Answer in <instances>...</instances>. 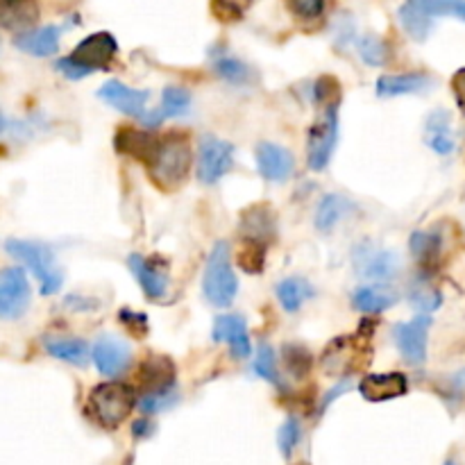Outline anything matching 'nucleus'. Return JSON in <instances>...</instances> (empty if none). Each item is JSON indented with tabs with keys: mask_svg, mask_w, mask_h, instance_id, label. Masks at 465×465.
<instances>
[{
	"mask_svg": "<svg viewBox=\"0 0 465 465\" xmlns=\"http://www.w3.org/2000/svg\"><path fill=\"white\" fill-rule=\"evenodd\" d=\"M191 163H193V150H191L189 139L177 132H168V134L157 136V145L145 162V168L159 189L175 191L189 177Z\"/></svg>",
	"mask_w": 465,
	"mask_h": 465,
	"instance_id": "nucleus-1",
	"label": "nucleus"
},
{
	"mask_svg": "<svg viewBox=\"0 0 465 465\" xmlns=\"http://www.w3.org/2000/svg\"><path fill=\"white\" fill-rule=\"evenodd\" d=\"M136 404L134 389L123 381H103L95 386L86 400V413L104 430H116L125 418H130Z\"/></svg>",
	"mask_w": 465,
	"mask_h": 465,
	"instance_id": "nucleus-2",
	"label": "nucleus"
},
{
	"mask_svg": "<svg viewBox=\"0 0 465 465\" xmlns=\"http://www.w3.org/2000/svg\"><path fill=\"white\" fill-rule=\"evenodd\" d=\"M203 291L204 298L213 304V307H232L239 293V280H236L234 271H232V254L230 245L225 241H218L212 248L204 266L203 275Z\"/></svg>",
	"mask_w": 465,
	"mask_h": 465,
	"instance_id": "nucleus-3",
	"label": "nucleus"
},
{
	"mask_svg": "<svg viewBox=\"0 0 465 465\" xmlns=\"http://www.w3.org/2000/svg\"><path fill=\"white\" fill-rule=\"evenodd\" d=\"M5 248H7V252L12 254V257H16L18 262H23L32 272H35V277L41 284V293L53 295L62 289V268L57 266L53 250H50L48 245L39 243V241L9 239L7 243H5Z\"/></svg>",
	"mask_w": 465,
	"mask_h": 465,
	"instance_id": "nucleus-4",
	"label": "nucleus"
},
{
	"mask_svg": "<svg viewBox=\"0 0 465 465\" xmlns=\"http://www.w3.org/2000/svg\"><path fill=\"white\" fill-rule=\"evenodd\" d=\"M336 141H339V104H327L309 130L307 162L312 171H325L334 154Z\"/></svg>",
	"mask_w": 465,
	"mask_h": 465,
	"instance_id": "nucleus-5",
	"label": "nucleus"
},
{
	"mask_svg": "<svg viewBox=\"0 0 465 465\" xmlns=\"http://www.w3.org/2000/svg\"><path fill=\"white\" fill-rule=\"evenodd\" d=\"M234 166V145L225 139L207 134L198 148V177L203 184H216Z\"/></svg>",
	"mask_w": 465,
	"mask_h": 465,
	"instance_id": "nucleus-6",
	"label": "nucleus"
},
{
	"mask_svg": "<svg viewBox=\"0 0 465 465\" xmlns=\"http://www.w3.org/2000/svg\"><path fill=\"white\" fill-rule=\"evenodd\" d=\"M30 282L21 268H5L0 271V318L16 321L30 307Z\"/></svg>",
	"mask_w": 465,
	"mask_h": 465,
	"instance_id": "nucleus-7",
	"label": "nucleus"
},
{
	"mask_svg": "<svg viewBox=\"0 0 465 465\" xmlns=\"http://www.w3.org/2000/svg\"><path fill=\"white\" fill-rule=\"evenodd\" d=\"M363 348H366V343L359 334L334 339L322 354V368H325L327 375H345V372L363 368L371 357V354H363Z\"/></svg>",
	"mask_w": 465,
	"mask_h": 465,
	"instance_id": "nucleus-8",
	"label": "nucleus"
},
{
	"mask_svg": "<svg viewBox=\"0 0 465 465\" xmlns=\"http://www.w3.org/2000/svg\"><path fill=\"white\" fill-rule=\"evenodd\" d=\"M431 318L420 313L413 321L400 322L393 330L395 343H398L400 354L413 366H422L427 361V339H430Z\"/></svg>",
	"mask_w": 465,
	"mask_h": 465,
	"instance_id": "nucleus-9",
	"label": "nucleus"
},
{
	"mask_svg": "<svg viewBox=\"0 0 465 465\" xmlns=\"http://www.w3.org/2000/svg\"><path fill=\"white\" fill-rule=\"evenodd\" d=\"M116 39L109 32H95V35H89L75 45L71 59L94 73L98 68H107L114 62V57H116Z\"/></svg>",
	"mask_w": 465,
	"mask_h": 465,
	"instance_id": "nucleus-10",
	"label": "nucleus"
},
{
	"mask_svg": "<svg viewBox=\"0 0 465 465\" xmlns=\"http://www.w3.org/2000/svg\"><path fill=\"white\" fill-rule=\"evenodd\" d=\"M239 234L243 239V243H254L268 248V243H272L277 236V221L272 209L268 204H254V207H250L241 216Z\"/></svg>",
	"mask_w": 465,
	"mask_h": 465,
	"instance_id": "nucleus-11",
	"label": "nucleus"
},
{
	"mask_svg": "<svg viewBox=\"0 0 465 465\" xmlns=\"http://www.w3.org/2000/svg\"><path fill=\"white\" fill-rule=\"evenodd\" d=\"M98 95L107 104L116 107L118 112L127 114V116L145 118V114H148V100H150L148 91L132 89V86L123 84V82L109 80L100 86Z\"/></svg>",
	"mask_w": 465,
	"mask_h": 465,
	"instance_id": "nucleus-12",
	"label": "nucleus"
},
{
	"mask_svg": "<svg viewBox=\"0 0 465 465\" xmlns=\"http://www.w3.org/2000/svg\"><path fill=\"white\" fill-rule=\"evenodd\" d=\"M91 357H94L95 368H98V372L103 377H118L132 363L130 348L121 339H116V336H103L94 345Z\"/></svg>",
	"mask_w": 465,
	"mask_h": 465,
	"instance_id": "nucleus-13",
	"label": "nucleus"
},
{
	"mask_svg": "<svg viewBox=\"0 0 465 465\" xmlns=\"http://www.w3.org/2000/svg\"><path fill=\"white\" fill-rule=\"evenodd\" d=\"M139 386H143V395L173 393L175 386V366L168 357H150L139 368Z\"/></svg>",
	"mask_w": 465,
	"mask_h": 465,
	"instance_id": "nucleus-14",
	"label": "nucleus"
},
{
	"mask_svg": "<svg viewBox=\"0 0 465 465\" xmlns=\"http://www.w3.org/2000/svg\"><path fill=\"white\" fill-rule=\"evenodd\" d=\"M257 168L263 180L284 182L293 175L295 159L291 150L282 148L277 143H259L257 145Z\"/></svg>",
	"mask_w": 465,
	"mask_h": 465,
	"instance_id": "nucleus-15",
	"label": "nucleus"
},
{
	"mask_svg": "<svg viewBox=\"0 0 465 465\" xmlns=\"http://www.w3.org/2000/svg\"><path fill=\"white\" fill-rule=\"evenodd\" d=\"M409 391V381L402 372H381V375H368L359 381V393L368 402H389V400L402 398Z\"/></svg>",
	"mask_w": 465,
	"mask_h": 465,
	"instance_id": "nucleus-16",
	"label": "nucleus"
},
{
	"mask_svg": "<svg viewBox=\"0 0 465 465\" xmlns=\"http://www.w3.org/2000/svg\"><path fill=\"white\" fill-rule=\"evenodd\" d=\"M213 341L218 343L230 345L232 357L245 359L250 357V336H248V325H245L243 316H236V313H225V316H218L213 322Z\"/></svg>",
	"mask_w": 465,
	"mask_h": 465,
	"instance_id": "nucleus-17",
	"label": "nucleus"
},
{
	"mask_svg": "<svg viewBox=\"0 0 465 465\" xmlns=\"http://www.w3.org/2000/svg\"><path fill=\"white\" fill-rule=\"evenodd\" d=\"M434 84L427 73H395V75H381L377 80L375 91L381 98H398V95L422 94Z\"/></svg>",
	"mask_w": 465,
	"mask_h": 465,
	"instance_id": "nucleus-18",
	"label": "nucleus"
},
{
	"mask_svg": "<svg viewBox=\"0 0 465 465\" xmlns=\"http://www.w3.org/2000/svg\"><path fill=\"white\" fill-rule=\"evenodd\" d=\"M127 263H130V271L132 275H134V280L139 282L141 289H143V293L148 295L150 300H159L166 295L168 275L157 266V263L141 257V254H130Z\"/></svg>",
	"mask_w": 465,
	"mask_h": 465,
	"instance_id": "nucleus-19",
	"label": "nucleus"
},
{
	"mask_svg": "<svg viewBox=\"0 0 465 465\" xmlns=\"http://www.w3.org/2000/svg\"><path fill=\"white\" fill-rule=\"evenodd\" d=\"M59 39H62V30L57 25H44L36 30L21 32L14 39V45L35 57H50L59 50Z\"/></svg>",
	"mask_w": 465,
	"mask_h": 465,
	"instance_id": "nucleus-20",
	"label": "nucleus"
},
{
	"mask_svg": "<svg viewBox=\"0 0 465 465\" xmlns=\"http://www.w3.org/2000/svg\"><path fill=\"white\" fill-rule=\"evenodd\" d=\"M425 141L434 153L452 154L457 148V141L452 134V118L445 109H436L427 116L425 123Z\"/></svg>",
	"mask_w": 465,
	"mask_h": 465,
	"instance_id": "nucleus-21",
	"label": "nucleus"
},
{
	"mask_svg": "<svg viewBox=\"0 0 465 465\" xmlns=\"http://www.w3.org/2000/svg\"><path fill=\"white\" fill-rule=\"evenodd\" d=\"M357 268L361 271L363 277L375 282H386L391 277L398 275V257L393 252H386V250H361L359 254Z\"/></svg>",
	"mask_w": 465,
	"mask_h": 465,
	"instance_id": "nucleus-22",
	"label": "nucleus"
},
{
	"mask_svg": "<svg viewBox=\"0 0 465 465\" xmlns=\"http://www.w3.org/2000/svg\"><path fill=\"white\" fill-rule=\"evenodd\" d=\"M154 145H157V136L153 132H145V130H136V127H121L116 132V148L118 153H125L132 154L134 159L139 162H148L150 154H153Z\"/></svg>",
	"mask_w": 465,
	"mask_h": 465,
	"instance_id": "nucleus-23",
	"label": "nucleus"
},
{
	"mask_svg": "<svg viewBox=\"0 0 465 465\" xmlns=\"http://www.w3.org/2000/svg\"><path fill=\"white\" fill-rule=\"evenodd\" d=\"M44 348L50 357L73 363V366H84L89 359V345L75 336H50L44 341Z\"/></svg>",
	"mask_w": 465,
	"mask_h": 465,
	"instance_id": "nucleus-24",
	"label": "nucleus"
},
{
	"mask_svg": "<svg viewBox=\"0 0 465 465\" xmlns=\"http://www.w3.org/2000/svg\"><path fill=\"white\" fill-rule=\"evenodd\" d=\"M352 302L359 312L380 313V312H386V309H391L395 302H398V293L391 291L389 286H381V284L361 286V289L354 291Z\"/></svg>",
	"mask_w": 465,
	"mask_h": 465,
	"instance_id": "nucleus-25",
	"label": "nucleus"
},
{
	"mask_svg": "<svg viewBox=\"0 0 465 465\" xmlns=\"http://www.w3.org/2000/svg\"><path fill=\"white\" fill-rule=\"evenodd\" d=\"M275 293L282 309L289 313H295L300 312V307H302L309 298H312L313 289L307 280H302V277H286V280H282L280 284H277Z\"/></svg>",
	"mask_w": 465,
	"mask_h": 465,
	"instance_id": "nucleus-26",
	"label": "nucleus"
},
{
	"mask_svg": "<svg viewBox=\"0 0 465 465\" xmlns=\"http://www.w3.org/2000/svg\"><path fill=\"white\" fill-rule=\"evenodd\" d=\"M398 16L407 35L416 41H425L434 27V18L425 12L422 3H407L398 9Z\"/></svg>",
	"mask_w": 465,
	"mask_h": 465,
	"instance_id": "nucleus-27",
	"label": "nucleus"
},
{
	"mask_svg": "<svg viewBox=\"0 0 465 465\" xmlns=\"http://www.w3.org/2000/svg\"><path fill=\"white\" fill-rule=\"evenodd\" d=\"M350 209H352L350 200L341 198V195L336 193L325 195L316 209V227L321 232H331L341 221H343L345 213H348Z\"/></svg>",
	"mask_w": 465,
	"mask_h": 465,
	"instance_id": "nucleus-28",
	"label": "nucleus"
},
{
	"mask_svg": "<svg viewBox=\"0 0 465 465\" xmlns=\"http://www.w3.org/2000/svg\"><path fill=\"white\" fill-rule=\"evenodd\" d=\"M39 16V9L32 3H14L0 7V23L9 30H25Z\"/></svg>",
	"mask_w": 465,
	"mask_h": 465,
	"instance_id": "nucleus-29",
	"label": "nucleus"
},
{
	"mask_svg": "<svg viewBox=\"0 0 465 465\" xmlns=\"http://www.w3.org/2000/svg\"><path fill=\"white\" fill-rule=\"evenodd\" d=\"M191 109V94L182 86H168L163 89L162 95V107L157 109L159 118H177V116H186Z\"/></svg>",
	"mask_w": 465,
	"mask_h": 465,
	"instance_id": "nucleus-30",
	"label": "nucleus"
},
{
	"mask_svg": "<svg viewBox=\"0 0 465 465\" xmlns=\"http://www.w3.org/2000/svg\"><path fill=\"white\" fill-rule=\"evenodd\" d=\"M357 48H359V54H361V59L368 64V66L377 68V66H384V64L389 62L391 50L381 36L363 35L361 39H357Z\"/></svg>",
	"mask_w": 465,
	"mask_h": 465,
	"instance_id": "nucleus-31",
	"label": "nucleus"
},
{
	"mask_svg": "<svg viewBox=\"0 0 465 465\" xmlns=\"http://www.w3.org/2000/svg\"><path fill=\"white\" fill-rule=\"evenodd\" d=\"M440 236L436 232H416L411 234V241H409V248L416 254V259L420 262H431L440 254Z\"/></svg>",
	"mask_w": 465,
	"mask_h": 465,
	"instance_id": "nucleus-32",
	"label": "nucleus"
},
{
	"mask_svg": "<svg viewBox=\"0 0 465 465\" xmlns=\"http://www.w3.org/2000/svg\"><path fill=\"white\" fill-rule=\"evenodd\" d=\"M213 68H216V75L223 77L225 82H230V84H248L250 75H252L248 64H243L236 57L218 59V62L213 64Z\"/></svg>",
	"mask_w": 465,
	"mask_h": 465,
	"instance_id": "nucleus-33",
	"label": "nucleus"
},
{
	"mask_svg": "<svg viewBox=\"0 0 465 465\" xmlns=\"http://www.w3.org/2000/svg\"><path fill=\"white\" fill-rule=\"evenodd\" d=\"M254 372H257L262 380L271 381V384L280 386V371H277V359L275 352H272L271 345H262L257 352V359H254Z\"/></svg>",
	"mask_w": 465,
	"mask_h": 465,
	"instance_id": "nucleus-34",
	"label": "nucleus"
},
{
	"mask_svg": "<svg viewBox=\"0 0 465 465\" xmlns=\"http://www.w3.org/2000/svg\"><path fill=\"white\" fill-rule=\"evenodd\" d=\"M300 439H302L300 422L295 420V418H289V420L280 427V431H277V445H280V452L289 459L291 454H293V450L298 448Z\"/></svg>",
	"mask_w": 465,
	"mask_h": 465,
	"instance_id": "nucleus-35",
	"label": "nucleus"
},
{
	"mask_svg": "<svg viewBox=\"0 0 465 465\" xmlns=\"http://www.w3.org/2000/svg\"><path fill=\"white\" fill-rule=\"evenodd\" d=\"M239 263L243 271L259 275V272L263 271V263H266V248H263V245L243 243L239 252Z\"/></svg>",
	"mask_w": 465,
	"mask_h": 465,
	"instance_id": "nucleus-36",
	"label": "nucleus"
},
{
	"mask_svg": "<svg viewBox=\"0 0 465 465\" xmlns=\"http://www.w3.org/2000/svg\"><path fill=\"white\" fill-rule=\"evenodd\" d=\"M284 361H286V371L293 372L295 377H304L312 368V357L304 348L300 345H286L284 348Z\"/></svg>",
	"mask_w": 465,
	"mask_h": 465,
	"instance_id": "nucleus-37",
	"label": "nucleus"
},
{
	"mask_svg": "<svg viewBox=\"0 0 465 465\" xmlns=\"http://www.w3.org/2000/svg\"><path fill=\"white\" fill-rule=\"evenodd\" d=\"M422 7L431 18L457 16L465 21V3H461V0H430V3H422Z\"/></svg>",
	"mask_w": 465,
	"mask_h": 465,
	"instance_id": "nucleus-38",
	"label": "nucleus"
},
{
	"mask_svg": "<svg viewBox=\"0 0 465 465\" xmlns=\"http://www.w3.org/2000/svg\"><path fill=\"white\" fill-rule=\"evenodd\" d=\"M411 300H413V304H416L420 312H425V316H427V313L436 312V309L440 307V302H443V295L434 289H416L411 293Z\"/></svg>",
	"mask_w": 465,
	"mask_h": 465,
	"instance_id": "nucleus-39",
	"label": "nucleus"
},
{
	"mask_svg": "<svg viewBox=\"0 0 465 465\" xmlns=\"http://www.w3.org/2000/svg\"><path fill=\"white\" fill-rule=\"evenodd\" d=\"M175 404V393H163V395H141L139 407L145 413H157Z\"/></svg>",
	"mask_w": 465,
	"mask_h": 465,
	"instance_id": "nucleus-40",
	"label": "nucleus"
},
{
	"mask_svg": "<svg viewBox=\"0 0 465 465\" xmlns=\"http://www.w3.org/2000/svg\"><path fill=\"white\" fill-rule=\"evenodd\" d=\"M289 7H291V12L295 14V16L307 18V21H312V18H318L322 12H325V5L318 3V0H298V3H291Z\"/></svg>",
	"mask_w": 465,
	"mask_h": 465,
	"instance_id": "nucleus-41",
	"label": "nucleus"
},
{
	"mask_svg": "<svg viewBox=\"0 0 465 465\" xmlns=\"http://www.w3.org/2000/svg\"><path fill=\"white\" fill-rule=\"evenodd\" d=\"M121 322L127 327V330L134 331L136 336H143L145 331H148V321H145L143 313H136V312H130V309H123Z\"/></svg>",
	"mask_w": 465,
	"mask_h": 465,
	"instance_id": "nucleus-42",
	"label": "nucleus"
},
{
	"mask_svg": "<svg viewBox=\"0 0 465 465\" xmlns=\"http://www.w3.org/2000/svg\"><path fill=\"white\" fill-rule=\"evenodd\" d=\"M57 71L62 73L64 77H68V80H82V77L91 75L89 68L80 66V64L73 62L71 57H62V59H59V62H57Z\"/></svg>",
	"mask_w": 465,
	"mask_h": 465,
	"instance_id": "nucleus-43",
	"label": "nucleus"
},
{
	"mask_svg": "<svg viewBox=\"0 0 465 465\" xmlns=\"http://www.w3.org/2000/svg\"><path fill=\"white\" fill-rule=\"evenodd\" d=\"M212 12H216L218 16H221V21H236V18L241 16L239 9H236L234 5H230V3L212 5Z\"/></svg>",
	"mask_w": 465,
	"mask_h": 465,
	"instance_id": "nucleus-44",
	"label": "nucleus"
},
{
	"mask_svg": "<svg viewBox=\"0 0 465 465\" xmlns=\"http://www.w3.org/2000/svg\"><path fill=\"white\" fill-rule=\"evenodd\" d=\"M154 425L148 420V418H141V420L134 422V436L136 439H148L150 434H153Z\"/></svg>",
	"mask_w": 465,
	"mask_h": 465,
	"instance_id": "nucleus-45",
	"label": "nucleus"
},
{
	"mask_svg": "<svg viewBox=\"0 0 465 465\" xmlns=\"http://www.w3.org/2000/svg\"><path fill=\"white\" fill-rule=\"evenodd\" d=\"M454 91H457V100L461 103V107H465V68L454 75Z\"/></svg>",
	"mask_w": 465,
	"mask_h": 465,
	"instance_id": "nucleus-46",
	"label": "nucleus"
},
{
	"mask_svg": "<svg viewBox=\"0 0 465 465\" xmlns=\"http://www.w3.org/2000/svg\"><path fill=\"white\" fill-rule=\"evenodd\" d=\"M5 132H7V118L0 114V134H5Z\"/></svg>",
	"mask_w": 465,
	"mask_h": 465,
	"instance_id": "nucleus-47",
	"label": "nucleus"
},
{
	"mask_svg": "<svg viewBox=\"0 0 465 465\" xmlns=\"http://www.w3.org/2000/svg\"><path fill=\"white\" fill-rule=\"evenodd\" d=\"M445 465H457V463H454L452 459H448V461H445Z\"/></svg>",
	"mask_w": 465,
	"mask_h": 465,
	"instance_id": "nucleus-48",
	"label": "nucleus"
},
{
	"mask_svg": "<svg viewBox=\"0 0 465 465\" xmlns=\"http://www.w3.org/2000/svg\"><path fill=\"white\" fill-rule=\"evenodd\" d=\"M298 465H309V463H298Z\"/></svg>",
	"mask_w": 465,
	"mask_h": 465,
	"instance_id": "nucleus-49",
	"label": "nucleus"
}]
</instances>
